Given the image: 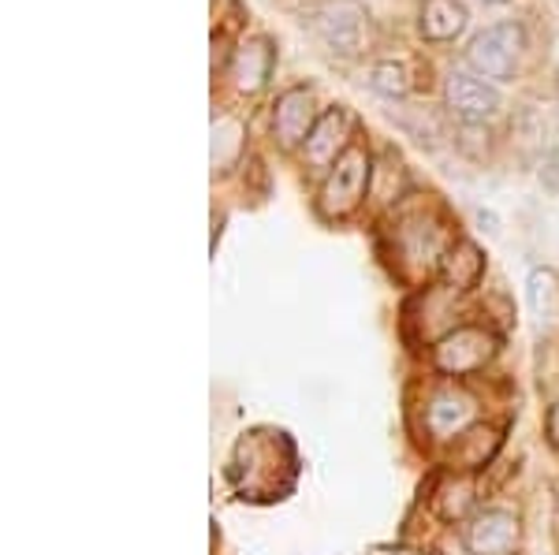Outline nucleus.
I'll use <instances>...</instances> for the list:
<instances>
[{
  "label": "nucleus",
  "instance_id": "f257e3e1",
  "mask_svg": "<svg viewBox=\"0 0 559 555\" xmlns=\"http://www.w3.org/2000/svg\"><path fill=\"white\" fill-rule=\"evenodd\" d=\"M369 183H373V157L362 142H350V149L336 165L324 172L318 191V217L329 224L350 220L362 202L369 198Z\"/></svg>",
  "mask_w": 559,
  "mask_h": 555
},
{
  "label": "nucleus",
  "instance_id": "f03ea898",
  "mask_svg": "<svg viewBox=\"0 0 559 555\" xmlns=\"http://www.w3.org/2000/svg\"><path fill=\"white\" fill-rule=\"evenodd\" d=\"M310 26L332 57L355 60L373 49V20L362 0H321L310 15Z\"/></svg>",
  "mask_w": 559,
  "mask_h": 555
},
{
  "label": "nucleus",
  "instance_id": "7ed1b4c3",
  "mask_svg": "<svg viewBox=\"0 0 559 555\" xmlns=\"http://www.w3.org/2000/svg\"><path fill=\"white\" fill-rule=\"evenodd\" d=\"M522 52H526V31L515 20H503L477 31L466 41L463 60L466 71H474V75L489 79V83H508V79H515Z\"/></svg>",
  "mask_w": 559,
  "mask_h": 555
},
{
  "label": "nucleus",
  "instance_id": "20e7f679",
  "mask_svg": "<svg viewBox=\"0 0 559 555\" xmlns=\"http://www.w3.org/2000/svg\"><path fill=\"white\" fill-rule=\"evenodd\" d=\"M496 351H500V336L492 328L459 325L432 343V370L452 381L471 377V373H481L492 362Z\"/></svg>",
  "mask_w": 559,
  "mask_h": 555
},
{
  "label": "nucleus",
  "instance_id": "39448f33",
  "mask_svg": "<svg viewBox=\"0 0 559 555\" xmlns=\"http://www.w3.org/2000/svg\"><path fill=\"white\" fill-rule=\"evenodd\" d=\"M459 236L448 231L444 217L437 209H403L400 228H395V246H400V257L426 273H437L440 262H444L448 246L455 243Z\"/></svg>",
  "mask_w": 559,
  "mask_h": 555
},
{
  "label": "nucleus",
  "instance_id": "423d86ee",
  "mask_svg": "<svg viewBox=\"0 0 559 555\" xmlns=\"http://www.w3.org/2000/svg\"><path fill=\"white\" fill-rule=\"evenodd\" d=\"M477 414L481 407L474 391H466L463 384H444L426 399V433L437 444H455L466 429L477 425Z\"/></svg>",
  "mask_w": 559,
  "mask_h": 555
},
{
  "label": "nucleus",
  "instance_id": "0eeeda50",
  "mask_svg": "<svg viewBox=\"0 0 559 555\" xmlns=\"http://www.w3.org/2000/svg\"><path fill=\"white\" fill-rule=\"evenodd\" d=\"M522 541V522L508 507H481L463 522V548L471 555H511Z\"/></svg>",
  "mask_w": 559,
  "mask_h": 555
},
{
  "label": "nucleus",
  "instance_id": "6e6552de",
  "mask_svg": "<svg viewBox=\"0 0 559 555\" xmlns=\"http://www.w3.org/2000/svg\"><path fill=\"white\" fill-rule=\"evenodd\" d=\"M444 101L459 120L471 123V128H481L500 116L503 109V97L489 79L474 75V71H452L444 79Z\"/></svg>",
  "mask_w": 559,
  "mask_h": 555
},
{
  "label": "nucleus",
  "instance_id": "1a4fd4ad",
  "mask_svg": "<svg viewBox=\"0 0 559 555\" xmlns=\"http://www.w3.org/2000/svg\"><path fill=\"white\" fill-rule=\"evenodd\" d=\"M318 94L310 86H292L276 97L273 105V138L284 149H302L310 131L318 128Z\"/></svg>",
  "mask_w": 559,
  "mask_h": 555
},
{
  "label": "nucleus",
  "instance_id": "9d476101",
  "mask_svg": "<svg viewBox=\"0 0 559 555\" xmlns=\"http://www.w3.org/2000/svg\"><path fill=\"white\" fill-rule=\"evenodd\" d=\"M350 149V116L344 105H332L321 112L318 128L310 131V138L302 142V165L310 172H329L340 157Z\"/></svg>",
  "mask_w": 559,
  "mask_h": 555
},
{
  "label": "nucleus",
  "instance_id": "9b49d317",
  "mask_svg": "<svg viewBox=\"0 0 559 555\" xmlns=\"http://www.w3.org/2000/svg\"><path fill=\"white\" fill-rule=\"evenodd\" d=\"M273 68H276V49L269 38H261V34H254V38L239 41L236 49H231L228 57V83L239 89V94L254 97L261 94V89L269 86V79H273Z\"/></svg>",
  "mask_w": 559,
  "mask_h": 555
},
{
  "label": "nucleus",
  "instance_id": "f8f14e48",
  "mask_svg": "<svg viewBox=\"0 0 559 555\" xmlns=\"http://www.w3.org/2000/svg\"><path fill=\"white\" fill-rule=\"evenodd\" d=\"M437 276H440V288L452 291V294L474 291L477 283H481V276H485L481 246H477L474 239H455V243L448 246V254H444V262H440Z\"/></svg>",
  "mask_w": 559,
  "mask_h": 555
},
{
  "label": "nucleus",
  "instance_id": "ddd939ff",
  "mask_svg": "<svg viewBox=\"0 0 559 555\" xmlns=\"http://www.w3.org/2000/svg\"><path fill=\"white\" fill-rule=\"evenodd\" d=\"M466 23H471V12L463 0H426L418 12V34L432 45L455 41L466 31Z\"/></svg>",
  "mask_w": 559,
  "mask_h": 555
},
{
  "label": "nucleus",
  "instance_id": "4468645a",
  "mask_svg": "<svg viewBox=\"0 0 559 555\" xmlns=\"http://www.w3.org/2000/svg\"><path fill=\"white\" fill-rule=\"evenodd\" d=\"M500 444H503L500 429L477 422L474 429H466V433L455 441V447H452V462H455V467L452 470L455 473H477L481 467H489L492 455L500 451Z\"/></svg>",
  "mask_w": 559,
  "mask_h": 555
},
{
  "label": "nucleus",
  "instance_id": "2eb2a0df",
  "mask_svg": "<svg viewBox=\"0 0 559 555\" xmlns=\"http://www.w3.org/2000/svg\"><path fill=\"white\" fill-rule=\"evenodd\" d=\"M474 496H477L474 473H452V478H444L437 488V515L444 518V522H459V518H466V511L474 507Z\"/></svg>",
  "mask_w": 559,
  "mask_h": 555
},
{
  "label": "nucleus",
  "instance_id": "dca6fc26",
  "mask_svg": "<svg viewBox=\"0 0 559 555\" xmlns=\"http://www.w3.org/2000/svg\"><path fill=\"white\" fill-rule=\"evenodd\" d=\"M369 89L388 97V101H400V97H407L414 89L411 64H407V60H377V64L369 68Z\"/></svg>",
  "mask_w": 559,
  "mask_h": 555
},
{
  "label": "nucleus",
  "instance_id": "f3484780",
  "mask_svg": "<svg viewBox=\"0 0 559 555\" xmlns=\"http://www.w3.org/2000/svg\"><path fill=\"white\" fill-rule=\"evenodd\" d=\"M530 306L540 321H552L559 313V276L552 268H534L530 273Z\"/></svg>",
  "mask_w": 559,
  "mask_h": 555
},
{
  "label": "nucleus",
  "instance_id": "a211bd4d",
  "mask_svg": "<svg viewBox=\"0 0 559 555\" xmlns=\"http://www.w3.org/2000/svg\"><path fill=\"white\" fill-rule=\"evenodd\" d=\"M242 149V123L239 120H231V116H221V120H213V165L221 168H228V154L224 149Z\"/></svg>",
  "mask_w": 559,
  "mask_h": 555
},
{
  "label": "nucleus",
  "instance_id": "6ab92c4d",
  "mask_svg": "<svg viewBox=\"0 0 559 555\" xmlns=\"http://www.w3.org/2000/svg\"><path fill=\"white\" fill-rule=\"evenodd\" d=\"M545 429H548V441H552V447L559 451V402L552 410H548V422H545Z\"/></svg>",
  "mask_w": 559,
  "mask_h": 555
},
{
  "label": "nucleus",
  "instance_id": "aec40b11",
  "mask_svg": "<svg viewBox=\"0 0 559 555\" xmlns=\"http://www.w3.org/2000/svg\"><path fill=\"white\" fill-rule=\"evenodd\" d=\"M369 555H426V552H414V548H373Z\"/></svg>",
  "mask_w": 559,
  "mask_h": 555
}]
</instances>
